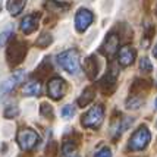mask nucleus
I'll use <instances>...</instances> for the list:
<instances>
[{"label":"nucleus","mask_w":157,"mask_h":157,"mask_svg":"<svg viewBox=\"0 0 157 157\" xmlns=\"http://www.w3.org/2000/svg\"><path fill=\"white\" fill-rule=\"evenodd\" d=\"M57 63L71 75H78L79 72V53L75 48H69L57 56Z\"/></svg>","instance_id":"1"},{"label":"nucleus","mask_w":157,"mask_h":157,"mask_svg":"<svg viewBox=\"0 0 157 157\" xmlns=\"http://www.w3.org/2000/svg\"><path fill=\"white\" fill-rule=\"evenodd\" d=\"M27 44L24 41H19V40H13L9 43L7 46V50H6V60L10 66H18L21 65L25 56H27Z\"/></svg>","instance_id":"2"},{"label":"nucleus","mask_w":157,"mask_h":157,"mask_svg":"<svg viewBox=\"0 0 157 157\" xmlns=\"http://www.w3.org/2000/svg\"><path fill=\"white\" fill-rule=\"evenodd\" d=\"M103 119H104V110H103V106L97 104L82 116V126L84 128H91V129H97L100 128V125L103 123Z\"/></svg>","instance_id":"3"},{"label":"nucleus","mask_w":157,"mask_h":157,"mask_svg":"<svg viewBox=\"0 0 157 157\" xmlns=\"http://www.w3.org/2000/svg\"><path fill=\"white\" fill-rule=\"evenodd\" d=\"M150 140H151V134H150V131H148V128H147V126H140V128L132 134L128 147H129V150H132V151L144 150V148L148 145Z\"/></svg>","instance_id":"4"},{"label":"nucleus","mask_w":157,"mask_h":157,"mask_svg":"<svg viewBox=\"0 0 157 157\" xmlns=\"http://www.w3.org/2000/svg\"><path fill=\"white\" fill-rule=\"evenodd\" d=\"M25 78H27L25 71H16L7 79H5V81L0 84V100H3L5 97L9 96L19 84H22V82L25 81Z\"/></svg>","instance_id":"5"},{"label":"nucleus","mask_w":157,"mask_h":157,"mask_svg":"<svg viewBox=\"0 0 157 157\" xmlns=\"http://www.w3.org/2000/svg\"><path fill=\"white\" fill-rule=\"evenodd\" d=\"M38 141H40V137L33 129H22L18 134V143H19L21 148L24 151L33 150L35 145L38 144Z\"/></svg>","instance_id":"6"},{"label":"nucleus","mask_w":157,"mask_h":157,"mask_svg":"<svg viewBox=\"0 0 157 157\" xmlns=\"http://www.w3.org/2000/svg\"><path fill=\"white\" fill-rule=\"evenodd\" d=\"M93 21H94V15L91 10L88 9H78V12L75 15V28L78 33H84V31H87L88 27L93 24Z\"/></svg>","instance_id":"7"},{"label":"nucleus","mask_w":157,"mask_h":157,"mask_svg":"<svg viewBox=\"0 0 157 157\" xmlns=\"http://www.w3.org/2000/svg\"><path fill=\"white\" fill-rule=\"evenodd\" d=\"M65 91H66V82L63 81L60 76H55L48 81L47 94L53 100H60L62 97L65 96Z\"/></svg>","instance_id":"8"},{"label":"nucleus","mask_w":157,"mask_h":157,"mask_svg":"<svg viewBox=\"0 0 157 157\" xmlns=\"http://www.w3.org/2000/svg\"><path fill=\"white\" fill-rule=\"evenodd\" d=\"M119 41H121L119 35H116L115 33H110V34L106 37V40H104V43L101 44V47H100L101 53L104 56H107V57L115 56L117 53V50H119Z\"/></svg>","instance_id":"9"},{"label":"nucleus","mask_w":157,"mask_h":157,"mask_svg":"<svg viewBox=\"0 0 157 157\" xmlns=\"http://www.w3.org/2000/svg\"><path fill=\"white\" fill-rule=\"evenodd\" d=\"M137 57V52L135 48L131 47V46H123L121 50H119V55H117V59H119V63L122 66H129L134 63Z\"/></svg>","instance_id":"10"},{"label":"nucleus","mask_w":157,"mask_h":157,"mask_svg":"<svg viewBox=\"0 0 157 157\" xmlns=\"http://www.w3.org/2000/svg\"><path fill=\"white\" fill-rule=\"evenodd\" d=\"M38 28V16L37 15H27L21 21V31L25 35L33 34Z\"/></svg>","instance_id":"11"},{"label":"nucleus","mask_w":157,"mask_h":157,"mask_svg":"<svg viewBox=\"0 0 157 157\" xmlns=\"http://www.w3.org/2000/svg\"><path fill=\"white\" fill-rule=\"evenodd\" d=\"M84 71L90 79H94L98 74V63H97L96 56H90L84 60Z\"/></svg>","instance_id":"12"},{"label":"nucleus","mask_w":157,"mask_h":157,"mask_svg":"<svg viewBox=\"0 0 157 157\" xmlns=\"http://www.w3.org/2000/svg\"><path fill=\"white\" fill-rule=\"evenodd\" d=\"M116 87V72H109V74H106L104 78L101 79V90L103 93H106V94H110V93H113V90Z\"/></svg>","instance_id":"13"},{"label":"nucleus","mask_w":157,"mask_h":157,"mask_svg":"<svg viewBox=\"0 0 157 157\" xmlns=\"http://www.w3.org/2000/svg\"><path fill=\"white\" fill-rule=\"evenodd\" d=\"M25 5H27V0H7L6 7L12 16H18L24 10Z\"/></svg>","instance_id":"14"},{"label":"nucleus","mask_w":157,"mask_h":157,"mask_svg":"<svg viewBox=\"0 0 157 157\" xmlns=\"http://www.w3.org/2000/svg\"><path fill=\"white\" fill-rule=\"evenodd\" d=\"M94 96H96V91L93 87H88V88H85L82 91L81 97L78 98V106H81V107H85V106H88L90 103L94 100Z\"/></svg>","instance_id":"15"},{"label":"nucleus","mask_w":157,"mask_h":157,"mask_svg":"<svg viewBox=\"0 0 157 157\" xmlns=\"http://www.w3.org/2000/svg\"><path fill=\"white\" fill-rule=\"evenodd\" d=\"M24 94L25 96H40L41 94V84L40 81H31L24 85Z\"/></svg>","instance_id":"16"},{"label":"nucleus","mask_w":157,"mask_h":157,"mask_svg":"<svg viewBox=\"0 0 157 157\" xmlns=\"http://www.w3.org/2000/svg\"><path fill=\"white\" fill-rule=\"evenodd\" d=\"M53 43V37H52V34H48V33H43V34L37 38V41H35V46L37 47H48L50 44Z\"/></svg>","instance_id":"17"},{"label":"nucleus","mask_w":157,"mask_h":157,"mask_svg":"<svg viewBox=\"0 0 157 157\" xmlns=\"http://www.w3.org/2000/svg\"><path fill=\"white\" fill-rule=\"evenodd\" d=\"M62 151H63L65 157H71V156H74V154H76L75 143H74V141H71V140L65 141V143H63V147H62Z\"/></svg>","instance_id":"18"},{"label":"nucleus","mask_w":157,"mask_h":157,"mask_svg":"<svg viewBox=\"0 0 157 157\" xmlns=\"http://www.w3.org/2000/svg\"><path fill=\"white\" fill-rule=\"evenodd\" d=\"M143 104V98L137 96H131V98L126 100V109H138Z\"/></svg>","instance_id":"19"},{"label":"nucleus","mask_w":157,"mask_h":157,"mask_svg":"<svg viewBox=\"0 0 157 157\" xmlns=\"http://www.w3.org/2000/svg\"><path fill=\"white\" fill-rule=\"evenodd\" d=\"M12 35H13V31H12L10 28L5 29L3 33H0V47H3V46H5V44L7 43V41L12 38Z\"/></svg>","instance_id":"20"},{"label":"nucleus","mask_w":157,"mask_h":157,"mask_svg":"<svg viewBox=\"0 0 157 157\" xmlns=\"http://www.w3.org/2000/svg\"><path fill=\"white\" fill-rule=\"evenodd\" d=\"M18 113H19V109H18L16 106H9V107H6V110H5V117H6V119H12V117L18 116Z\"/></svg>","instance_id":"21"},{"label":"nucleus","mask_w":157,"mask_h":157,"mask_svg":"<svg viewBox=\"0 0 157 157\" xmlns=\"http://www.w3.org/2000/svg\"><path fill=\"white\" fill-rule=\"evenodd\" d=\"M140 69L143 71V72H151V69H153V65H151V62L147 59V57H144L140 60Z\"/></svg>","instance_id":"22"},{"label":"nucleus","mask_w":157,"mask_h":157,"mask_svg":"<svg viewBox=\"0 0 157 157\" xmlns=\"http://www.w3.org/2000/svg\"><path fill=\"white\" fill-rule=\"evenodd\" d=\"M40 112H41V115H43V116H46V117L53 116V107H52L50 104H47V103H43V104H41Z\"/></svg>","instance_id":"23"},{"label":"nucleus","mask_w":157,"mask_h":157,"mask_svg":"<svg viewBox=\"0 0 157 157\" xmlns=\"http://www.w3.org/2000/svg\"><path fill=\"white\" fill-rule=\"evenodd\" d=\"M75 115V109H74V106H65L63 109H62V116L66 117V119H69V117H72Z\"/></svg>","instance_id":"24"},{"label":"nucleus","mask_w":157,"mask_h":157,"mask_svg":"<svg viewBox=\"0 0 157 157\" xmlns=\"http://www.w3.org/2000/svg\"><path fill=\"white\" fill-rule=\"evenodd\" d=\"M94 157H112V151H110L109 147H103L97 151Z\"/></svg>","instance_id":"25"},{"label":"nucleus","mask_w":157,"mask_h":157,"mask_svg":"<svg viewBox=\"0 0 157 157\" xmlns=\"http://www.w3.org/2000/svg\"><path fill=\"white\" fill-rule=\"evenodd\" d=\"M153 56L157 59V43H156V46H154V48H153Z\"/></svg>","instance_id":"26"},{"label":"nucleus","mask_w":157,"mask_h":157,"mask_svg":"<svg viewBox=\"0 0 157 157\" xmlns=\"http://www.w3.org/2000/svg\"><path fill=\"white\" fill-rule=\"evenodd\" d=\"M71 157H79V156H76V154H74V156H71Z\"/></svg>","instance_id":"27"},{"label":"nucleus","mask_w":157,"mask_h":157,"mask_svg":"<svg viewBox=\"0 0 157 157\" xmlns=\"http://www.w3.org/2000/svg\"><path fill=\"white\" fill-rule=\"evenodd\" d=\"M156 107H157V98H156Z\"/></svg>","instance_id":"28"},{"label":"nucleus","mask_w":157,"mask_h":157,"mask_svg":"<svg viewBox=\"0 0 157 157\" xmlns=\"http://www.w3.org/2000/svg\"><path fill=\"white\" fill-rule=\"evenodd\" d=\"M156 126H157V123H156Z\"/></svg>","instance_id":"29"},{"label":"nucleus","mask_w":157,"mask_h":157,"mask_svg":"<svg viewBox=\"0 0 157 157\" xmlns=\"http://www.w3.org/2000/svg\"><path fill=\"white\" fill-rule=\"evenodd\" d=\"M156 12H157V10H156Z\"/></svg>","instance_id":"30"}]
</instances>
